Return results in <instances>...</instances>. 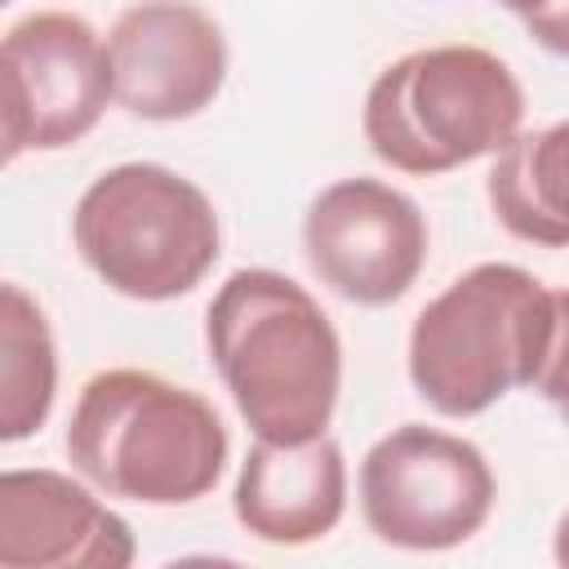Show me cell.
<instances>
[{
	"mask_svg": "<svg viewBox=\"0 0 569 569\" xmlns=\"http://www.w3.org/2000/svg\"><path fill=\"white\" fill-rule=\"evenodd\" d=\"M489 204L516 240L569 249V120L516 133L498 151Z\"/></svg>",
	"mask_w": 569,
	"mask_h": 569,
	"instance_id": "7c38bea8",
	"label": "cell"
},
{
	"mask_svg": "<svg viewBox=\"0 0 569 569\" xmlns=\"http://www.w3.org/2000/svg\"><path fill=\"white\" fill-rule=\"evenodd\" d=\"M4 160L80 142L116 98L111 53L98 31L62 9L31 13L4 31Z\"/></svg>",
	"mask_w": 569,
	"mask_h": 569,
	"instance_id": "52a82bcc",
	"label": "cell"
},
{
	"mask_svg": "<svg viewBox=\"0 0 569 569\" xmlns=\"http://www.w3.org/2000/svg\"><path fill=\"white\" fill-rule=\"evenodd\" d=\"M209 356L258 440L325 436L342 391V342L320 302L267 267L231 271L204 316Z\"/></svg>",
	"mask_w": 569,
	"mask_h": 569,
	"instance_id": "6da1fadb",
	"label": "cell"
},
{
	"mask_svg": "<svg viewBox=\"0 0 569 569\" xmlns=\"http://www.w3.org/2000/svg\"><path fill=\"white\" fill-rule=\"evenodd\" d=\"M0 565L4 569H124L129 525L62 471L0 476Z\"/></svg>",
	"mask_w": 569,
	"mask_h": 569,
	"instance_id": "30bf717a",
	"label": "cell"
},
{
	"mask_svg": "<svg viewBox=\"0 0 569 569\" xmlns=\"http://www.w3.org/2000/svg\"><path fill=\"white\" fill-rule=\"evenodd\" d=\"M485 453L449 431L405 422L360 462L365 525L405 551H445L485 529L493 511Z\"/></svg>",
	"mask_w": 569,
	"mask_h": 569,
	"instance_id": "8992f818",
	"label": "cell"
},
{
	"mask_svg": "<svg viewBox=\"0 0 569 569\" xmlns=\"http://www.w3.org/2000/svg\"><path fill=\"white\" fill-rule=\"evenodd\" d=\"M80 258L124 298L169 302L191 293L218 262V213L209 196L164 164H116L76 204Z\"/></svg>",
	"mask_w": 569,
	"mask_h": 569,
	"instance_id": "5b68a950",
	"label": "cell"
},
{
	"mask_svg": "<svg viewBox=\"0 0 569 569\" xmlns=\"http://www.w3.org/2000/svg\"><path fill=\"white\" fill-rule=\"evenodd\" d=\"M302 249L320 284L338 298L387 307L409 293L427 262V218L405 191L378 178H342L311 200Z\"/></svg>",
	"mask_w": 569,
	"mask_h": 569,
	"instance_id": "ba28073f",
	"label": "cell"
},
{
	"mask_svg": "<svg viewBox=\"0 0 569 569\" xmlns=\"http://www.w3.org/2000/svg\"><path fill=\"white\" fill-rule=\"evenodd\" d=\"M502 9H511V13H520V18H529V13H538V9H547L551 0H498Z\"/></svg>",
	"mask_w": 569,
	"mask_h": 569,
	"instance_id": "e0dca14e",
	"label": "cell"
},
{
	"mask_svg": "<svg viewBox=\"0 0 569 569\" xmlns=\"http://www.w3.org/2000/svg\"><path fill=\"white\" fill-rule=\"evenodd\" d=\"M58 391L53 333L22 284L0 289V440H27L44 427Z\"/></svg>",
	"mask_w": 569,
	"mask_h": 569,
	"instance_id": "4fadbf2b",
	"label": "cell"
},
{
	"mask_svg": "<svg viewBox=\"0 0 569 569\" xmlns=\"http://www.w3.org/2000/svg\"><path fill=\"white\" fill-rule=\"evenodd\" d=\"M556 560L569 569V511H565L560 525H556Z\"/></svg>",
	"mask_w": 569,
	"mask_h": 569,
	"instance_id": "2e32d148",
	"label": "cell"
},
{
	"mask_svg": "<svg viewBox=\"0 0 569 569\" xmlns=\"http://www.w3.org/2000/svg\"><path fill=\"white\" fill-rule=\"evenodd\" d=\"M525 120V89L480 44H436L396 58L365 93V142L400 173H449L498 156Z\"/></svg>",
	"mask_w": 569,
	"mask_h": 569,
	"instance_id": "277c9868",
	"label": "cell"
},
{
	"mask_svg": "<svg viewBox=\"0 0 569 569\" xmlns=\"http://www.w3.org/2000/svg\"><path fill=\"white\" fill-rule=\"evenodd\" d=\"M227 449L218 409L147 369L93 373L67 422L71 467L102 493L147 507L204 498L227 467Z\"/></svg>",
	"mask_w": 569,
	"mask_h": 569,
	"instance_id": "7a4b0ae2",
	"label": "cell"
},
{
	"mask_svg": "<svg viewBox=\"0 0 569 569\" xmlns=\"http://www.w3.org/2000/svg\"><path fill=\"white\" fill-rule=\"evenodd\" d=\"M525 31H529L547 53L569 58V0H551L547 9L529 13V18H525Z\"/></svg>",
	"mask_w": 569,
	"mask_h": 569,
	"instance_id": "9a60e30c",
	"label": "cell"
},
{
	"mask_svg": "<svg viewBox=\"0 0 569 569\" xmlns=\"http://www.w3.org/2000/svg\"><path fill=\"white\" fill-rule=\"evenodd\" d=\"M533 391L556 409L569 405V289H556V320H551V338H547V356L538 365Z\"/></svg>",
	"mask_w": 569,
	"mask_h": 569,
	"instance_id": "5bb4252c",
	"label": "cell"
},
{
	"mask_svg": "<svg viewBox=\"0 0 569 569\" xmlns=\"http://www.w3.org/2000/svg\"><path fill=\"white\" fill-rule=\"evenodd\" d=\"M231 502L236 520L262 542L302 547L325 538L347 511V462L338 440H258L240 462Z\"/></svg>",
	"mask_w": 569,
	"mask_h": 569,
	"instance_id": "8fae6325",
	"label": "cell"
},
{
	"mask_svg": "<svg viewBox=\"0 0 569 569\" xmlns=\"http://www.w3.org/2000/svg\"><path fill=\"white\" fill-rule=\"evenodd\" d=\"M556 320V289L511 262H480L431 298L409 333V378L445 418L485 413L533 387Z\"/></svg>",
	"mask_w": 569,
	"mask_h": 569,
	"instance_id": "3957f363",
	"label": "cell"
},
{
	"mask_svg": "<svg viewBox=\"0 0 569 569\" xmlns=\"http://www.w3.org/2000/svg\"><path fill=\"white\" fill-rule=\"evenodd\" d=\"M116 102L142 120H187L204 111L227 80V40L191 0H138L111 36Z\"/></svg>",
	"mask_w": 569,
	"mask_h": 569,
	"instance_id": "9c48e42d",
	"label": "cell"
},
{
	"mask_svg": "<svg viewBox=\"0 0 569 569\" xmlns=\"http://www.w3.org/2000/svg\"><path fill=\"white\" fill-rule=\"evenodd\" d=\"M560 418H565V422H569V405H565V409H560Z\"/></svg>",
	"mask_w": 569,
	"mask_h": 569,
	"instance_id": "ac0fdd59",
	"label": "cell"
}]
</instances>
